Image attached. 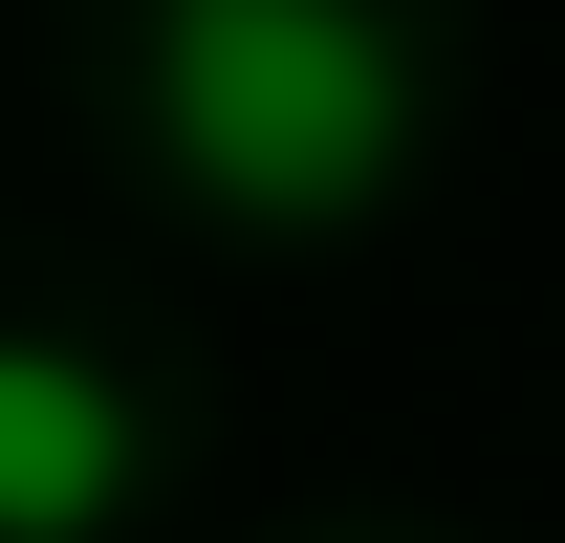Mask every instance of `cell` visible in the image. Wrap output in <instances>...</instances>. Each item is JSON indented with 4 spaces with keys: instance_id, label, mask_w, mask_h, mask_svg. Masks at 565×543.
<instances>
[{
    "instance_id": "1",
    "label": "cell",
    "mask_w": 565,
    "mask_h": 543,
    "mask_svg": "<svg viewBox=\"0 0 565 543\" xmlns=\"http://www.w3.org/2000/svg\"><path fill=\"white\" fill-rule=\"evenodd\" d=\"M152 131L217 217H282L327 239L414 174V44L370 0H174L152 22Z\"/></svg>"
},
{
    "instance_id": "2",
    "label": "cell",
    "mask_w": 565,
    "mask_h": 543,
    "mask_svg": "<svg viewBox=\"0 0 565 543\" xmlns=\"http://www.w3.org/2000/svg\"><path fill=\"white\" fill-rule=\"evenodd\" d=\"M131 500V392L87 348H22L0 327V543H87Z\"/></svg>"
}]
</instances>
